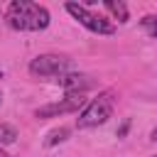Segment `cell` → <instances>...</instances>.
Instances as JSON below:
<instances>
[{"mask_svg":"<svg viewBox=\"0 0 157 157\" xmlns=\"http://www.w3.org/2000/svg\"><path fill=\"white\" fill-rule=\"evenodd\" d=\"M7 22L12 29H44L49 25V12L29 0H15L7 10Z\"/></svg>","mask_w":157,"mask_h":157,"instance_id":"1","label":"cell"},{"mask_svg":"<svg viewBox=\"0 0 157 157\" xmlns=\"http://www.w3.org/2000/svg\"><path fill=\"white\" fill-rule=\"evenodd\" d=\"M110 113H113V98H110V93H103V96L93 98L91 103H86V108L76 118V125L78 128H96V125L105 123L110 118Z\"/></svg>","mask_w":157,"mask_h":157,"instance_id":"2","label":"cell"},{"mask_svg":"<svg viewBox=\"0 0 157 157\" xmlns=\"http://www.w3.org/2000/svg\"><path fill=\"white\" fill-rule=\"evenodd\" d=\"M66 12H71L83 27H88L91 32H96V34H113L115 32V27L108 22V20H103L101 15H93V12H88L83 5H78V2H66Z\"/></svg>","mask_w":157,"mask_h":157,"instance_id":"3","label":"cell"},{"mask_svg":"<svg viewBox=\"0 0 157 157\" xmlns=\"http://www.w3.org/2000/svg\"><path fill=\"white\" fill-rule=\"evenodd\" d=\"M66 66H69V56H61V54H42L37 59H32L29 74H34V76H54V74H61Z\"/></svg>","mask_w":157,"mask_h":157,"instance_id":"4","label":"cell"},{"mask_svg":"<svg viewBox=\"0 0 157 157\" xmlns=\"http://www.w3.org/2000/svg\"><path fill=\"white\" fill-rule=\"evenodd\" d=\"M83 105H86V96L83 93H69L64 101L47 103V105L37 108V118H54V115H61V113H74V110H78Z\"/></svg>","mask_w":157,"mask_h":157,"instance_id":"5","label":"cell"},{"mask_svg":"<svg viewBox=\"0 0 157 157\" xmlns=\"http://www.w3.org/2000/svg\"><path fill=\"white\" fill-rule=\"evenodd\" d=\"M61 86L69 91V93H83L86 88L93 86V81L83 74H64L61 76Z\"/></svg>","mask_w":157,"mask_h":157,"instance_id":"6","label":"cell"},{"mask_svg":"<svg viewBox=\"0 0 157 157\" xmlns=\"http://www.w3.org/2000/svg\"><path fill=\"white\" fill-rule=\"evenodd\" d=\"M105 7H108V10H110L120 22H128V5H125L123 0H118V2H115V0H108V2H105Z\"/></svg>","mask_w":157,"mask_h":157,"instance_id":"7","label":"cell"},{"mask_svg":"<svg viewBox=\"0 0 157 157\" xmlns=\"http://www.w3.org/2000/svg\"><path fill=\"white\" fill-rule=\"evenodd\" d=\"M15 140H17V130L12 125H7V123H0V142L2 145H10Z\"/></svg>","mask_w":157,"mask_h":157,"instance_id":"8","label":"cell"},{"mask_svg":"<svg viewBox=\"0 0 157 157\" xmlns=\"http://www.w3.org/2000/svg\"><path fill=\"white\" fill-rule=\"evenodd\" d=\"M66 137H69V130H66V128H59V130H52V132L47 135L44 145H47V147H52V145H56V142H64Z\"/></svg>","mask_w":157,"mask_h":157,"instance_id":"9","label":"cell"},{"mask_svg":"<svg viewBox=\"0 0 157 157\" xmlns=\"http://www.w3.org/2000/svg\"><path fill=\"white\" fill-rule=\"evenodd\" d=\"M140 22H142V27L150 32V37H157V15H145Z\"/></svg>","mask_w":157,"mask_h":157,"instance_id":"10","label":"cell"},{"mask_svg":"<svg viewBox=\"0 0 157 157\" xmlns=\"http://www.w3.org/2000/svg\"><path fill=\"white\" fill-rule=\"evenodd\" d=\"M128 125H130V123H128V120H125V123H123V125H120V130H118V137H123V135H125V132H128Z\"/></svg>","mask_w":157,"mask_h":157,"instance_id":"11","label":"cell"},{"mask_svg":"<svg viewBox=\"0 0 157 157\" xmlns=\"http://www.w3.org/2000/svg\"><path fill=\"white\" fill-rule=\"evenodd\" d=\"M152 140H155V142H157V128H155V130H152Z\"/></svg>","mask_w":157,"mask_h":157,"instance_id":"12","label":"cell"},{"mask_svg":"<svg viewBox=\"0 0 157 157\" xmlns=\"http://www.w3.org/2000/svg\"><path fill=\"white\" fill-rule=\"evenodd\" d=\"M0 157H10V155H7V152H5V150H0Z\"/></svg>","mask_w":157,"mask_h":157,"instance_id":"13","label":"cell"},{"mask_svg":"<svg viewBox=\"0 0 157 157\" xmlns=\"http://www.w3.org/2000/svg\"><path fill=\"white\" fill-rule=\"evenodd\" d=\"M0 103H2V96H0Z\"/></svg>","mask_w":157,"mask_h":157,"instance_id":"14","label":"cell"},{"mask_svg":"<svg viewBox=\"0 0 157 157\" xmlns=\"http://www.w3.org/2000/svg\"><path fill=\"white\" fill-rule=\"evenodd\" d=\"M0 78H2V74H0Z\"/></svg>","mask_w":157,"mask_h":157,"instance_id":"15","label":"cell"}]
</instances>
